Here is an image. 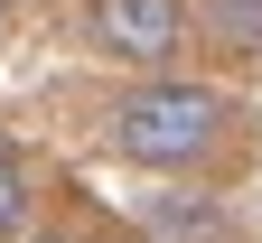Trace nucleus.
<instances>
[{
  "label": "nucleus",
  "mask_w": 262,
  "mask_h": 243,
  "mask_svg": "<svg viewBox=\"0 0 262 243\" xmlns=\"http://www.w3.org/2000/svg\"><path fill=\"white\" fill-rule=\"evenodd\" d=\"M84 38L122 65H169L187 47V0H84Z\"/></svg>",
  "instance_id": "2"
},
{
  "label": "nucleus",
  "mask_w": 262,
  "mask_h": 243,
  "mask_svg": "<svg viewBox=\"0 0 262 243\" xmlns=\"http://www.w3.org/2000/svg\"><path fill=\"white\" fill-rule=\"evenodd\" d=\"M225 131H234V103H225L215 84L159 75V84H131V94L113 103V150L141 159V168H196Z\"/></svg>",
  "instance_id": "1"
},
{
  "label": "nucleus",
  "mask_w": 262,
  "mask_h": 243,
  "mask_svg": "<svg viewBox=\"0 0 262 243\" xmlns=\"http://www.w3.org/2000/svg\"><path fill=\"white\" fill-rule=\"evenodd\" d=\"M206 38L225 56H262V0H206Z\"/></svg>",
  "instance_id": "3"
},
{
  "label": "nucleus",
  "mask_w": 262,
  "mask_h": 243,
  "mask_svg": "<svg viewBox=\"0 0 262 243\" xmlns=\"http://www.w3.org/2000/svg\"><path fill=\"white\" fill-rule=\"evenodd\" d=\"M150 225L169 234V243H206V234H215V206H178V196H169V206H159Z\"/></svg>",
  "instance_id": "5"
},
{
  "label": "nucleus",
  "mask_w": 262,
  "mask_h": 243,
  "mask_svg": "<svg viewBox=\"0 0 262 243\" xmlns=\"http://www.w3.org/2000/svg\"><path fill=\"white\" fill-rule=\"evenodd\" d=\"M103 243H122V234H103Z\"/></svg>",
  "instance_id": "6"
},
{
  "label": "nucleus",
  "mask_w": 262,
  "mask_h": 243,
  "mask_svg": "<svg viewBox=\"0 0 262 243\" xmlns=\"http://www.w3.org/2000/svg\"><path fill=\"white\" fill-rule=\"evenodd\" d=\"M19 225H28V168H19V150H0V243Z\"/></svg>",
  "instance_id": "4"
},
{
  "label": "nucleus",
  "mask_w": 262,
  "mask_h": 243,
  "mask_svg": "<svg viewBox=\"0 0 262 243\" xmlns=\"http://www.w3.org/2000/svg\"><path fill=\"white\" fill-rule=\"evenodd\" d=\"M0 10H10V0H0Z\"/></svg>",
  "instance_id": "7"
}]
</instances>
